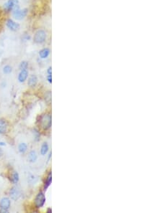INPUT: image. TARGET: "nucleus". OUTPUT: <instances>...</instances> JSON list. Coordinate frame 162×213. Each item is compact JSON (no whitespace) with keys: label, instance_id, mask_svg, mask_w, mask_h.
<instances>
[{"label":"nucleus","instance_id":"obj_26","mask_svg":"<svg viewBox=\"0 0 162 213\" xmlns=\"http://www.w3.org/2000/svg\"><path fill=\"white\" fill-rule=\"evenodd\" d=\"M47 212H48V213H51L52 212V209L51 208H48V209H47Z\"/></svg>","mask_w":162,"mask_h":213},{"label":"nucleus","instance_id":"obj_5","mask_svg":"<svg viewBox=\"0 0 162 213\" xmlns=\"http://www.w3.org/2000/svg\"><path fill=\"white\" fill-rule=\"evenodd\" d=\"M46 196H45L44 192H43V191H39L37 195H36L35 200H34L36 208L40 209L41 208V207H43V206H44L45 203H46Z\"/></svg>","mask_w":162,"mask_h":213},{"label":"nucleus","instance_id":"obj_18","mask_svg":"<svg viewBox=\"0 0 162 213\" xmlns=\"http://www.w3.org/2000/svg\"><path fill=\"white\" fill-rule=\"evenodd\" d=\"M12 72V66H10V65H5L4 67L3 68V73H4V74H5V75H8V74H10Z\"/></svg>","mask_w":162,"mask_h":213},{"label":"nucleus","instance_id":"obj_7","mask_svg":"<svg viewBox=\"0 0 162 213\" xmlns=\"http://www.w3.org/2000/svg\"><path fill=\"white\" fill-rule=\"evenodd\" d=\"M10 196L11 200L13 201H17L19 200L21 197V190L19 187L17 186H14L10 189Z\"/></svg>","mask_w":162,"mask_h":213},{"label":"nucleus","instance_id":"obj_6","mask_svg":"<svg viewBox=\"0 0 162 213\" xmlns=\"http://www.w3.org/2000/svg\"><path fill=\"white\" fill-rule=\"evenodd\" d=\"M18 0H8L4 4V10L6 12H11L18 7Z\"/></svg>","mask_w":162,"mask_h":213},{"label":"nucleus","instance_id":"obj_10","mask_svg":"<svg viewBox=\"0 0 162 213\" xmlns=\"http://www.w3.org/2000/svg\"><path fill=\"white\" fill-rule=\"evenodd\" d=\"M28 75L29 73L28 70H22V71H20V72L17 76V80L19 81V83H22L26 81L28 78Z\"/></svg>","mask_w":162,"mask_h":213},{"label":"nucleus","instance_id":"obj_25","mask_svg":"<svg viewBox=\"0 0 162 213\" xmlns=\"http://www.w3.org/2000/svg\"><path fill=\"white\" fill-rule=\"evenodd\" d=\"M51 156H52V152L50 151L49 153V154H48V162H49L50 158H51Z\"/></svg>","mask_w":162,"mask_h":213},{"label":"nucleus","instance_id":"obj_20","mask_svg":"<svg viewBox=\"0 0 162 213\" xmlns=\"http://www.w3.org/2000/svg\"><path fill=\"white\" fill-rule=\"evenodd\" d=\"M33 135H34V140L35 141H40V132L37 129H34L33 130Z\"/></svg>","mask_w":162,"mask_h":213},{"label":"nucleus","instance_id":"obj_14","mask_svg":"<svg viewBox=\"0 0 162 213\" xmlns=\"http://www.w3.org/2000/svg\"><path fill=\"white\" fill-rule=\"evenodd\" d=\"M10 181L13 184H17L20 181V175L17 171H13L10 177Z\"/></svg>","mask_w":162,"mask_h":213},{"label":"nucleus","instance_id":"obj_8","mask_svg":"<svg viewBox=\"0 0 162 213\" xmlns=\"http://www.w3.org/2000/svg\"><path fill=\"white\" fill-rule=\"evenodd\" d=\"M6 26L9 30L12 32L17 31L20 29V27L19 23L16 22L15 21H14L12 19H8L6 21Z\"/></svg>","mask_w":162,"mask_h":213},{"label":"nucleus","instance_id":"obj_2","mask_svg":"<svg viewBox=\"0 0 162 213\" xmlns=\"http://www.w3.org/2000/svg\"><path fill=\"white\" fill-rule=\"evenodd\" d=\"M47 34L43 30H38L33 36V41L36 44H43L46 42Z\"/></svg>","mask_w":162,"mask_h":213},{"label":"nucleus","instance_id":"obj_24","mask_svg":"<svg viewBox=\"0 0 162 213\" xmlns=\"http://www.w3.org/2000/svg\"><path fill=\"white\" fill-rule=\"evenodd\" d=\"M6 146V143L3 142V141H0V146Z\"/></svg>","mask_w":162,"mask_h":213},{"label":"nucleus","instance_id":"obj_1","mask_svg":"<svg viewBox=\"0 0 162 213\" xmlns=\"http://www.w3.org/2000/svg\"><path fill=\"white\" fill-rule=\"evenodd\" d=\"M52 125V116L50 114H43L40 118V126L43 130L50 129Z\"/></svg>","mask_w":162,"mask_h":213},{"label":"nucleus","instance_id":"obj_16","mask_svg":"<svg viewBox=\"0 0 162 213\" xmlns=\"http://www.w3.org/2000/svg\"><path fill=\"white\" fill-rule=\"evenodd\" d=\"M51 182H52V173L51 171H50V172H49V174H48V176H47L46 181H45L44 182V187H43V188H44L45 190H46V189L49 187Z\"/></svg>","mask_w":162,"mask_h":213},{"label":"nucleus","instance_id":"obj_9","mask_svg":"<svg viewBox=\"0 0 162 213\" xmlns=\"http://www.w3.org/2000/svg\"><path fill=\"white\" fill-rule=\"evenodd\" d=\"M9 124L5 119H0V134H5L8 130Z\"/></svg>","mask_w":162,"mask_h":213},{"label":"nucleus","instance_id":"obj_12","mask_svg":"<svg viewBox=\"0 0 162 213\" xmlns=\"http://www.w3.org/2000/svg\"><path fill=\"white\" fill-rule=\"evenodd\" d=\"M38 154L35 150H32L29 152L28 156V160L30 163H35L38 160Z\"/></svg>","mask_w":162,"mask_h":213},{"label":"nucleus","instance_id":"obj_23","mask_svg":"<svg viewBox=\"0 0 162 213\" xmlns=\"http://www.w3.org/2000/svg\"><path fill=\"white\" fill-rule=\"evenodd\" d=\"M47 73H48V74H49V75L52 74V68H51V66H50V67L48 68V69H47Z\"/></svg>","mask_w":162,"mask_h":213},{"label":"nucleus","instance_id":"obj_15","mask_svg":"<svg viewBox=\"0 0 162 213\" xmlns=\"http://www.w3.org/2000/svg\"><path fill=\"white\" fill-rule=\"evenodd\" d=\"M48 150H49V146H48V144L47 142H44L42 144L40 147V153L42 156H45L47 154V153L48 152Z\"/></svg>","mask_w":162,"mask_h":213},{"label":"nucleus","instance_id":"obj_19","mask_svg":"<svg viewBox=\"0 0 162 213\" xmlns=\"http://www.w3.org/2000/svg\"><path fill=\"white\" fill-rule=\"evenodd\" d=\"M28 62L26 61V60H23V61H22L20 63L19 68L20 71H22V70H27L28 68Z\"/></svg>","mask_w":162,"mask_h":213},{"label":"nucleus","instance_id":"obj_21","mask_svg":"<svg viewBox=\"0 0 162 213\" xmlns=\"http://www.w3.org/2000/svg\"><path fill=\"white\" fill-rule=\"evenodd\" d=\"M45 101L48 102V103H50V101H51V93L50 91H48L45 95Z\"/></svg>","mask_w":162,"mask_h":213},{"label":"nucleus","instance_id":"obj_3","mask_svg":"<svg viewBox=\"0 0 162 213\" xmlns=\"http://www.w3.org/2000/svg\"><path fill=\"white\" fill-rule=\"evenodd\" d=\"M12 12V17H14V19H17V20H22L26 17L28 15V9H20L19 7L14 10Z\"/></svg>","mask_w":162,"mask_h":213},{"label":"nucleus","instance_id":"obj_13","mask_svg":"<svg viewBox=\"0 0 162 213\" xmlns=\"http://www.w3.org/2000/svg\"><path fill=\"white\" fill-rule=\"evenodd\" d=\"M50 49L48 47H45L40 50L39 52V56L41 59H46L50 55Z\"/></svg>","mask_w":162,"mask_h":213},{"label":"nucleus","instance_id":"obj_22","mask_svg":"<svg viewBox=\"0 0 162 213\" xmlns=\"http://www.w3.org/2000/svg\"><path fill=\"white\" fill-rule=\"evenodd\" d=\"M47 80H48V83H52V74L51 75L48 74V76H47Z\"/></svg>","mask_w":162,"mask_h":213},{"label":"nucleus","instance_id":"obj_4","mask_svg":"<svg viewBox=\"0 0 162 213\" xmlns=\"http://www.w3.org/2000/svg\"><path fill=\"white\" fill-rule=\"evenodd\" d=\"M11 207V200L7 197H4L0 200V212L7 213Z\"/></svg>","mask_w":162,"mask_h":213},{"label":"nucleus","instance_id":"obj_17","mask_svg":"<svg viewBox=\"0 0 162 213\" xmlns=\"http://www.w3.org/2000/svg\"><path fill=\"white\" fill-rule=\"evenodd\" d=\"M18 151L20 152V153L22 154H25V152L28 151V145H27L26 143L24 142H22L18 145Z\"/></svg>","mask_w":162,"mask_h":213},{"label":"nucleus","instance_id":"obj_27","mask_svg":"<svg viewBox=\"0 0 162 213\" xmlns=\"http://www.w3.org/2000/svg\"><path fill=\"white\" fill-rule=\"evenodd\" d=\"M3 155V150L0 148V157Z\"/></svg>","mask_w":162,"mask_h":213},{"label":"nucleus","instance_id":"obj_11","mask_svg":"<svg viewBox=\"0 0 162 213\" xmlns=\"http://www.w3.org/2000/svg\"><path fill=\"white\" fill-rule=\"evenodd\" d=\"M38 77L35 75H31L28 78V85L30 88L35 87L38 83Z\"/></svg>","mask_w":162,"mask_h":213}]
</instances>
